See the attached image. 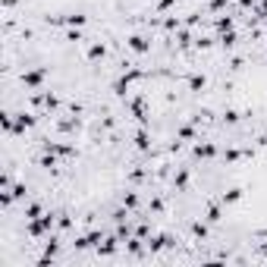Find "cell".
<instances>
[{"label": "cell", "instance_id": "1", "mask_svg": "<svg viewBox=\"0 0 267 267\" xmlns=\"http://www.w3.org/2000/svg\"><path fill=\"white\" fill-rule=\"evenodd\" d=\"M126 107L132 110V116L139 119V126H151V114H148V101L145 98H129Z\"/></svg>", "mask_w": 267, "mask_h": 267}, {"label": "cell", "instance_id": "2", "mask_svg": "<svg viewBox=\"0 0 267 267\" xmlns=\"http://www.w3.org/2000/svg\"><path fill=\"white\" fill-rule=\"evenodd\" d=\"M101 242H104V232H101V229H91V232H85V236H79V239H76V248H79V252H82V248H91V245H101Z\"/></svg>", "mask_w": 267, "mask_h": 267}, {"label": "cell", "instance_id": "3", "mask_svg": "<svg viewBox=\"0 0 267 267\" xmlns=\"http://www.w3.org/2000/svg\"><path fill=\"white\" fill-rule=\"evenodd\" d=\"M44 76H47V66H38V70H29V73L22 76V85H25V88H35V91H38V85L44 82Z\"/></svg>", "mask_w": 267, "mask_h": 267}, {"label": "cell", "instance_id": "4", "mask_svg": "<svg viewBox=\"0 0 267 267\" xmlns=\"http://www.w3.org/2000/svg\"><path fill=\"white\" fill-rule=\"evenodd\" d=\"M170 245H176V239L170 236V232H160V236H151V239H148L151 255H157V252H163V248H170Z\"/></svg>", "mask_w": 267, "mask_h": 267}, {"label": "cell", "instance_id": "5", "mask_svg": "<svg viewBox=\"0 0 267 267\" xmlns=\"http://www.w3.org/2000/svg\"><path fill=\"white\" fill-rule=\"evenodd\" d=\"M126 47L132 50V54H148V50H151V41L145 38V35H129V38H126Z\"/></svg>", "mask_w": 267, "mask_h": 267}, {"label": "cell", "instance_id": "6", "mask_svg": "<svg viewBox=\"0 0 267 267\" xmlns=\"http://www.w3.org/2000/svg\"><path fill=\"white\" fill-rule=\"evenodd\" d=\"M38 123V119H35V114H25V110H22V114H16V123H13V132H25V129H32V126H35Z\"/></svg>", "mask_w": 267, "mask_h": 267}, {"label": "cell", "instance_id": "7", "mask_svg": "<svg viewBox=\"0 0 267 267\" xmlns=\"http://www.w3.org/2000/svg\"><path fill=\"white\" fill-rule=\"evenodd\" d=\"M242 157H255V148H229L227 154H223V160H227V163H236Z\"/></svg>", "mask_w": 267, "mask_h": 267}, {"label": "cell", "instance_id": "8", "mask_svg": "<svg viewBox=\"0 0 267 267\" xmlns=\"http://www.w3.org/2000/svg\"><path fill=\"white\" fill-rule=\"evenodd\" d=\"M220 201H223V208H229V204H236V201H242V189L239 186H232V189H227V192L220 195Z\"/></svg>", "mask_w": 267, "mask_h": 267}, {"label": "cell", "instance_id": "9", "mask_svg": "<svg viewBox=\"0 0 267 267\" xmlns=\"http://www.w3.org/2000/svg\"><path fill=\"white\" fill-rule=\"evenodd\" d=\"M145 129H148V126H142L139 132L132 135V142H135V148H139V151H148V148H151V135L145 132Z\"/></svg>", "mask_w": 267, "mask_h": 267}, {"label": "cell", "instance_id": "10", "mask_svg": "<svg viewBox=\"0 0 267 267\" xmlns=\"http://www.w3.org/2000/svg\"><path fill=\"white\" fill-rule=\"evenodd\" d=\"M116 245H119V236H107L104 242L98 245V255H104V258H107V255H114V252H116Z\"/></svg>", "mask_w": 267, "mask_h": 267}, {"label": "cell", "instance_id": "11", "mask_svg": "<svg viewBox=\"0 0 267 267\" xmlns=\"http://www.w3.org/2000/svg\"><path fill=\"white\" fill-rule=\"evenodd\" d=\"M204 220H208V223H220L223 220V201L220 204H211V208L204 211Z\"/></svg>", "mask_w": 267, "mask_h": 267}, {"label": "cell", "instance_id": "12", "mask_svg": "<svg viewBox=\"0 0 267 267\" xmlns=\"http://www.w3.org/2000/svg\"><path fill=\"white\" fill-rule=\"evenodd\" d=\"M104 57H107V47L101 44V41H94V44L88 47V60H91V63H98V60H104Z\"/></svg>", "mask_w": 267, "mask_h": 267}, {"label": "cell", "instance_id": "13", "mask_svg": "<svg viewBox=\"0 0 267 267\" xmlns=\"http://www.w3.org/2000/svg\"><path fill=\"white\" fill-rule=\"evenodd\" d=\"M217 154V148H214L211 142H198L195 145V157H214Z\"/></svg>", "mask_w": 267, "mask_h": 267}, {"label": "cell", "instance_id": "14", "mask_svg": "<svg viewBox=\"0 0 267 267\" xmlns=\"http://www.w3.org/2000/svg\"><path fill=\"white\" fill-rule=\"evenodd\" d=\"M186 186H189V167H179V173L173 176V189H179V192H183Z\"/></svg>", "mask_w": 267, "mask_h": 267}, {"label": "cell", "instance_id": "15", "mask_svg": "<svg viewBox=\"0 0 267 267\" xmlns=\"http://www.w3.org/2000/svg\"><path fill=\"white\" fill-rule=\"evenodd\" d=\"M195 126H198V123H189V126H183V129H179V142H195V139H198Z\"/></svg>", "mask_w": 267, "mask_h": 267}, {"label": "cell", "instance_id": "16", "mask_svg": "<svg viewBox=\"0 0 267 267\" xmlns=\"http://www.w3.org/2000/svg\"><path fill=\"white\" fill-rule=\"evenodd\" d=\"M214 25H217L220 35H227V32H232V16H217V22H214Z\"/></svg>", "mask_w": 267, "mask_h": 267}, {"label": "cell", "instance_id": "17", "mask_svg": "<svg viewBox=\"0 0 267 267\" xmlns=\"http://www.w3.org/2000/svg\"><path fill=\"white\" fill-rule=\"evenodd\" d=\"M204 85H208V79H204V76H189V88H192V91H204Z\"/></svg>", "mask_w": 267, "mask_h": 267}, {"label": "cell", "instance_id": "18", "mask_svg": "<svg viewBox=\"0 0 267 267\" xmlns=\"http://www.w3.org/2000/svg\"><path fill=\"white\" fill-rule=\"evenodd\" d=\"M192 232H195V239H208V220H195Z\"/></svg>", "mask_w": 267, "mask_h": 267}, {"label": "cell", "instance_id": "19", "mask_svg": "<svg viewBox=\"0 0 267 267\" xmlns=\"http://www.w3.org/2000/svg\"><path fill=\"white\" fill-rule=\"evenodd\" d=\"M220 44H223V50H232L239 44V38H236V32H227V35H220Z\"/></svg>", "mask_w": 267, "mask_h": 267}, {"label": "cell", "instance_id": "20", "mask_svg": "<svg viewBox=\"0 0 267 267\" xmlns=\"http://www.w3.org/2000/svg\"><path fill=\"white\" fill-rule=\"evenodd\" d=\"M123 208H126V211H135V208H139V195H135V192H126V195H123Z\"/></svg>", "mask_w": 267, "mask_h": 267}, {"label": "cell", "instance_id": "21", "mask_svg": "<svg viewBox=\"0 0 267 267\" xmlns=\"http://www.w3.org/2000/svg\"><path fill=\"white\" fill-rule=\"evenodd\" d=\"M41 214H44V211H41V204H29V208H25V223H29V220H38Z\"/></svg>", "mask_w": 267, "mask_h": 267}, {"label": "cell", "instance_id": "22", "mask_svg": "<svg viewBox=\"0 0 267 267\" xmlns=\"http://www.w3.org/2000/svg\"><path fill=\"white\" fill-rule=\"evenodd\" d=\"M239 119H242V114L239 110H223V123H229V126H236Z\"/></svg>", "mask_w": 267, "mask_h": 267}, {"label": "cell", "instance_id": "23", "mask_svg": "<svg viewBox=\"0 0 267 267\" xmlns=\"http://www.w3.org/2000/svg\"><path fill=\"white\" fill-rule=\"evenodd\" d=\"M227 6H229V0H211V10H214V13L227 10Z\"/></svg>", "mask_w": 267, "mask_h": 267}, {"label": "cell", "instance_id": "24", "mask_svg": "<svg viewBox=\"0 0 267 267\" xmlns=\"http://www.w3.org/2000/svg\"><path fill=\"white\" fill-rule=\"evenodd\" d=\"M145 176H148V170H132V173H129V179H132V183H142Z\"/></svg>", "mask_w": 267, "mask_h": 267}, {"label": "cell", "instance_id": "25", "mask_svg": "<svg viewBox=\"0 0 267 267\" xmlns=\"http://www.w3.org/2000/svg\"><path fill=\"white\" fill-rule=\"evenodd\" d=\"M179 0H157V13H163V10H170V6H176Z\"/></svg>", "mask_w": 267, "mask_h": 267}, {"label": "cell", "instance_id": "26", "mask_svg": "<svg viewBox=\"0 0 267 267\" xmlns=\"http://www.w3.org/2000/svg\"><path fill=\"white\" fill-rule=\"evenodd\" d=\"M239 3H242V10H248V6H255L258 0H239Z\"/></svg>", "mask_w": 267, "mask_h": 267}, {"label": "cell", "instance_id": "27", "mask_svg": "<svg viewBox=\"0 0 267 267\" xmlns=\"http://www.w3.org/2000/svg\"><path fill=\"white\" fill-rule=\"evenodd\" d=\"M264 252H267V248H264Z\"/></svg>", "mask_w": 267, "mask_h": 267}]
</instances>
